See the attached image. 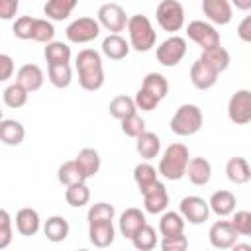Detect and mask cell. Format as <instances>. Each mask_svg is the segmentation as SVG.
<instances>
[{"instance_id": "1", "label": "cell", "mask_w": 251, "mask_h": 251, "mask_svg": "<svg viewBox=\"0 0 251 251\" xmlns=\"http://www.w3.org/2000/svg\"><path fill=\"white\" fill-rule=\"evenodd\" d=\"M76 71H78V82L84 90L94 92L104 84V71H102V59L92 49H82L76 55Z\"/></svg>"}, {"instance_id": "2", "label": "cell", "mask_w": 251, "mask_h": 251, "mask_svg": "<svg viewBox=\"0 0 251 251\" xmlns=\"http://www.w3.org/2000/svg\"><path fill=\"white\" fill-rule=\"evenodd\" d=\"M188 149L186 145L182 143H173L167 147L161 163H159V173L169 178V180H178L186 175V169H188Z\"/></svg>"}, {"instance_id": "3", "label": "cell", "mask_w": 251, "mask_h": 251, "mask_svg": "<svg viewBox=\"0 0 251 251\" xmlns=\"http://www.w3.org/2000/svg\"><path fill=\"white\" fill-rule=\"evenodd\" d=\"M127 31H129V41H131V47L139 53L143 51H149L153 45H155V31L149 24V20L141 14H135L129 18V24H127Z\"/></svg>"}, {"instance_id": "4", "label": "cell", "mask_w": 251, "mask_h": 251, "mask_svg": "<svg viewBox=\"0 0 251 251\" xmlns=\"http://www.w3.org/2000/svg\"><path fill=\"white\" fill-rule=\"evenodd\" d=\"M202 127V112L194 104H182L171 120V129L176 135H194Z\"/></svg>"}, {"instance_id": "5", "label": "cell", "mask_w": 251, "mask_h": 251, "mask_svg": "<svg viewBox=\"0 0 251 251\" xmlns=\"http://www.w3.org/2000/svg\"><path fill=\"white\" fill-rule=\"evenodd\" d=\"M157 22L165 31H178L184 24V10L176 0H163L157 6Z\"/></svg>"}, {"instance_id": "6", "label": "cell", "mask_w": 251, "mask_h": 251, "mask_svg": "<svg viewBox=\"0 0 251 251\" xmlns=\"http://www.w3.org/2000/svg\"><path fill=\"white\" fill-rule=\"evenodd\" d=\"M227 116L235 126H245L251 122V90H237L229 98Z\"/></svg>"}, {"instance_id": "7", "label": "cell", "mask_w": 251, "mask_h": 251, "mask_svg": "<svg viewBox=\"0 0 251 251\" xmlns=\"http://www.w3.org/2000/svg\"><path fill=\"white\" fill-rule=\"evenodd\" d=\"M186 33H188V37H190L194 43H198L204 51H206V49L220 47V33H218L210 24H206V22H200V20L190 22L188 27H186Z\"/></svg>"}, {"instance_id": "8", "label": "cell", "mask_w": 251, "mask_h": 251, "mask_svg": "<svg viewBox=\"0 0 251 251\" xmlns=\"http://www.w3.org/2000/svg\"><path fill=\"white\" fill-rule=\"evenodd\" d=\"M65 33H67V39L73 43H86V41H92L94 37H98L100 25L94 18H78L67 27Z\"/></svg>"}, {"instance_id": "9", "label": "cell", "mask_w": 251, "mask_h": 251, "mask_svg": "<svg viewBox=\"0 0 251 251\" xmlns=\"http://www.w3.org/2000/svg\"><path fill=\"white\" fill-rule=\"evenodd\" d=\"M184 53H186V41L182 37L173 35L167 41H163L161 47L157 49V61L165 67H175L182 61Z\"/></svg>"}, {"instance_id": "10", "label": "cell", "mask_w": 251, "mask_h": 251, "mask_svg": "<svg viewBox=\"0 0 251 251\" xmlns=\"http://www.w3.org/2000/svg\"><path fill=\"white\" fill-rule=\"evenodd\" d=\"M180 214L190 224H204L210 214V204L200 196H186L180 202Z\"/></svg>"}, {"instance_id": "11", "label": "cell", "mask_w": 251, "mask_h": 251, "mask_svg": "<svg viewBox=\"0 0 251 251\" xmlns=\"http://www.w3.org/2000/svg\"><path fill=\"white\" fill-rule=\"evenodd\" d=\"M98 20L108 31H114V35H118V31H122L126 27V24H129L124 8L118 4H104L98 10Z\"/></svg>"}, {"instance_id": "12", "label": "cell", "mask_w": 251, "mask_h": 251, "mask_svg": "<svg viewBox=\"0 0 251 251\" xmlns=\"http://www.w3.org/2000/svg\"><path fill=\"white\" fill-rule=\"evenodd\" d=\"M237 237H239V233L235 231L231 222L220 220V222H216L210 227V243L216 249H229V247H233Z\"/></svg>"}, {"instance_id": "13", "label": "cell", "mask_w": 251, "mask_h": 251, "mask_svg": "<svg viewBox=\"0 0 251 251\" xmlns=\"http://www.w3.org/2000/svg\"><path fill=\"white\" fill-rule=\"evenodd\" d=\"M145 226H147L145 216L137 208H127L120 218V231L124 237H129V239H133Z\"/></svg>"}, {"instance_id": "14", "label": "cell", "mask_w": 251, "mask_h": 251, "mask_svg": "<svg viewBox=\"0 0 251 251\" xmlns=\"http://www.w3.org/2000/svg\"><path fill=\"white\" fill-rule=\"evenodd\" d=\"M202 12L208 16L210 22H214L218 25H226L231 20V6L226 0H204Z\"/></svg>"}, {"instance_id": "15", "label": "cell", "mask_w": 251, "mask_h": 251, "mask_svg": "<svg viewBox=\"0 0 251 251\" xmlns=\"http://www.w3.org/2000/svg\"><path fill=\"white\" fill-rule=\"evenodd\" d=\"M143 204H145V210L149 214H159L167 208L169 204V194L165 190V184L163 182H157L153 184L145 194H143Z\"/></svg>"}, {"instance_id": "16", "label": "cell", "mask_w": 251, "mask_h": 251, "mask_svg": "<svg viewBox=\"0 0 251 251\" xmlns=\"http://www.w3.org/2000/svg\"><path fill=\"white\" fill-rule=\"evenodd\" d=\"M190 80H192V84L198 88V90H208V88H212L214 84H216V80H218V73L214 71V69H210L208 65H204L200 59L192 65V69H190Z\"/></svg>"}, {"instance_id": "17", "label": "cell", "mask_w": 251, "mask_h": 251, "mask_svg": "<svg viewBox=\"0 0 251 251\" xmlns=\"http://www.w3.org/2000/svg\"><path fill=\"white\" fill-rule=\"evenodd\" d=\"M16 82L20 86H24L27 92H35L43 84V73L37 65H24V67H20V71L16 75Z\"/></svg>"}, {"instance_id": "18", "label": "cell", "mask_w": 251, "mask_h": 251, "mask_svg": "<svg viewBox=\"0 0 251 251\" xmlns=\"http://www.w3.org/2000/svg\"><path fill=\"white\" fill-rule=\"evenodd\" d=\"M186 175H188V180L196 186H202L210 180L212 176V165L204 159V157H194L190 159L188 163V169H186Z\"/></svg>"}, {"instance_id": "19", "label": "cell", "mask_w": 251, "mask_h": 251, "mask_svg": "<svg viewBox=\"0 0 251 251\" xmlns=\"http://www.w3.org/2000/svg\"><path fill=\"white\" fill-rule=\"evenodd\" d=\"M200 61H202L204 65H208L210 69H214V71L220 75V73H224V71L229 67V53L220 45V47L202 51Z\"/></svg>"}, {"instance_id": "20", "label": "cell", "mask_w": 251, "mask_h": 251, "mask_svg": "<svg viewBox=\"0 0 251 251\" xmlns=\"http://www.w3.org/2000/svg\"><path fill=\"white\" fill-rule=\"evenodd\" d=\"M75 161H76L80 173L84 175V178H90V176H94L100 171V155H98L96 149L86 147V149L78 151V155H76Z\"/></svg>"}, {"instance_id": "21", "label": "cell", "mask_w": 251, "mask_h": 251, "mask_svg": "<svg viewBox=\"0 0 251 251\" xmlns=\"http://www.w3.org/2000/svg\"><path fill=\"white\" fill-rule=\"evenodd\" d=\"M227 178L235 184H245L251 178V167L243 157H231L226 165Z\"/></svg>"}, {"instance_id": "22", "label": "cell", "mask_w": 251, "mask_h": 251, "mask_svg": "<svg viewBox=\"0 0 251 251\" xmlns=\"http://www.w3.org/2000/svg\"><path fill=\"white\" fill-rule=\"evenodd\" d=\"M25 137V129L16 120H2L0 122V139L6 145H20Z\"/></svg>"}, {"instance_id": "23", "label": "cell", "mask_w": 251, "mask_h": 251, "mask_svg": "<svg viewBox=\"0 0 251 251\" xmlns=\"http://www.w3.org/2000/svg\"><path fill=\"white\" fill-rule=\"evenodd\" d=\"M16 227L22 235H35L39 229V216L31 208H22L16 214Z\"/></svg>"}, {"instance_id": "24", "label": "cell", "mask_w": 251, "mask_h": 251, "mask_svg": "<svg viewBox=\"0 0 251 251\" xmlns=\"http://www.w3.org/2000/svg\"><path fill=\"white\" fill-rule=\"evenodd\" d=\"M102 51H104L106 57H110V59H114V61H120V59L127 57L129 45H127V41H126L124 37L112 33V35H108V37L102 41Z\"/></svg>"}, {"instance_id": "25", "label": "cell", "mask_w": 251, "mask_h": 251, "mask_svg": "<svg viewBox=\"0 0 251 251\" xmlns=\"http://www.w3.org/2000/svg\"><path fill=\"white\" fill-rule=\"evenodd\" d=\"M208 204L218 216H229L235 208V196L229 190H218L212 194Z\"/></svg>"}, {"instance_id": "26", "label": "cell", "mask_w": 251, "mask_h": 251, "mask_svg": "<svg viewBox=\"0 0 251 251\" xmlns=\"http://www.w3.org/2000/svg\"><path fill=\"white\" fill-rule=\"evenodd\" d=\"M43 231H45L49 241H55V243L65 241L67 235H69V222L65 218H61V216H53V218H49L45 222Z\"/></svg>"}, {"instance_id": "27", "label": "cell", "mask_w": 251, "mask_h": 251, "mask_svg": "<svg viewBox=\"0 0 251 251\" xmlns=\"http://www.w3.org/2000/svg\"><path fill=\"white\" fill-rule=\"evenodd\" d=\"M88 235H90V241H92L96 247L104 249V247L112 245L116 233H114V226H112V222H110V224H94V226H90Z\"/></svg>"}, {"instance_id": "28", "label": "cell", "mask_w": 251, "mask_h": 251, "mask_svg": "<svg viewBox=\"0 0 251 251\" xmlns=\"http://www.w3.org/2000/svg\"><path fill=\"white\" fill-rule=\"evenodd\" d=\"M135 100H131L129 96H116L110 102V114L120 122L127 120L129 116H135Z\"/></svg>"}, {"instance_id": "29", "label": "cell", "mask_w": 251, "mask_h": 251, "mask_svg": "<svg viewBox=\"0 0 251 251\" xmlns=\"http://www.w3.org/2000/svg\"><path fill=\"white\" fill-rule=\"evenodd\" d=\"M161 149V139L151 133V131H145L137 137V153L143 157V159H155L157 153Z\"/></svg>"}, {"instance_id": "30", "label": "cell", "mask_w": 251, "mask_h": 251, "mask_svg": "<svg viewBox=\"0 0 251 251\" xmlns=\"http://www.w3.org/2000/svg\"><path fill=\"white\" fill-rule=\"evenodd\" d=\"M133 178H135V182H137L141 194H145L153 184L159 182V180H157V171H155L151 165H147V163H141V165L135 167Z\"/></svg>"}, {"instance_id": "31", "label": "cell", "mask_w": 251, "mask_h": 251, "mask_svg": "<svg viewBox=\"0 0 251 251\" xmlns=\"http://www.w3.org/2000/svg\"><path fill=\"white\" fill-rule=\"evenodd\" d=\"M45 59L49 65H69V59H71V49L61 43V41H51L45 51H43Z\"/></svg>"}, {"instance_id": "32", "label": "cell", "mask_w": 251, "mask_h": 251, "mask_svg": "<svg viewBox=\"0 0 251 251\" xmlns=\"http://www.w3.org/2000/svg\"><path fill=\"white\" fill-rule=\"evenodd\" d=\"M57 176H59V182H63L65 186L82 184V182L86 180V178H84V175L80 173V169H78L76 161H67V163H63V165L59 167Z\"/></svg>"}, {"instance_id": "33", "label": "cell", "mask_w": 251, "mask_h": 251, "mask_svg": "<svg viewBox=\"0 0 251 251\" xmlns=\"http://www.w3.org/2000/svg\"><path fill=\"white\" fill-rule=\"evenodd\" d=\"M141 88H145L147 92H151L153 96H157L159 100H163V98L167 96V92H169V82H167V78H165L163 75H159V73H149V75L143 78Z\"/></svg>"}, {"instance_id": "34", "label": "cell", "mask_w": 251, "mask_h": 251, "mask_svg": "<svg viewBox=\"0 0 251 251\" xmlns=\"http://www.w3.org/2000/svg\"><path fill=\"white\" fill-rule=\"evenodd\" d=\"M75 6H76L75 0H49L43 10L53 20H65V18L71 16V12H73Z\"/></svg>"}, {"instance_id": "35", "label": "cell", "mask_w": 251, "mask_h": 251, "mask_svg": "<svg viewBox=\"0 0 251 251\" xmlns=\"http://www.w3.org/2000/svg\"><path fill=\"white\" fill-rule=\"evenodd\" d=\"M159 229H161L163 237L178 235V233H182V229H184V220H182L178 214L169 212V214H165V216L161 218V222H159Z\"/></svg>"}, {"instance_id": "36", "label": "cell", "mask_w": 251, "mask_h": 251, "mask_svg": "<svg viewBox=\"0 0 251 251\" xmlns=\"http://www.w3.org/2000/svg\"><path fill=\"white\" fill-rule=\"evenodd\" d=\"M114 206L112 204H106V202H98L94 204L90 210H88V224L94 226V224H110L114 220Z\"/></svg>"}, {"instance_id": "37", "label": "cell", "mask_w": 251, "mask_h": 251, "mask_svg": "<svg viewBox=\"0 0 251 251\" xmlns=\"http://www.w3.org/2000/svg\"><path fill=\"white\" fill-rule=\"evenodd\" d=\"M88 198H90V190H88V186H86L84 182H82V184L67 186V190H65V200H67V204H71V206H75V208L84 206V204L88 202Z\"/></svg>"}, {"instance_id": "38", "label": "cell", "mask_w": 251, "mask_h": 251, "mask_svg": "<svg viewBox=\"0 0 251 251\" xmlns=\"http://www.w3.org/2000/svg\"><path fill=\"white\" fill-rule=\"evenodd\" d=\"M47 75H49L51 84L57 88H67L71 84V76H73L69 65H49Z\"/></svg>"}, {"instance_id": "39", "label": "cell", "mask_w": 251, "mask_h": 251, "mask_svg": "<svg viewBox=\"0 0 251 251\" xmlns=\"http://www.w3.org/2000/svg\"><path fill=\"white\" fill-rule=\"evenodd\" d=\"M4 102L10 108H22L27 102V90L16 82L4 90Z\"/></svg>"}, {"instance_id": "40", "label": "cell", "mask_w": 251, "mask_h": 251, "mask_svg": "<svg viewBox=\"0 0 251 251\" xmlns=\"http://www.w3.org/2000/svg\"><path fill=\"white\" fill-rule=\"evenodd\" d=\"M131 241H133V247H135L137 251H151V249L155 247V243H157L155 229H153L151 226H145Z\"/></svg>"}, {"instance_id": "41", "label": "cell", "mask_w": 251, "mask_h": 251, "mask_svg": "<svg viewBox=\"0 0 251 251\" xmlns=\"http://www.w3.org/2000/svg\"><path fill=\"white\" fill-rule=\"evenodd\" d=\"M55 35V27L51 22L47 20H35V25H33V33H31V39L33 41H39V43H51Z\"/></svg>"}, {"instance_id": "42", "label": "cell", "mask_w": 251, "mask_h": 251, "mask_svg": "<svg viewBox=\"0 0 251 251\" xmlns=\"http://www.w3.org/2000/svg\"><path fill=\"white\" fill-rule=\"evenodd\" d=\"M33 25H35V18H31V16H22V18L16 20L12 31H14V35L20 37V39H31Z\"/></svg>"}, {"instance_id": "43", "label": "cell", "mask_w": 251, "mask_h": 251, "mask_svg": "<svg viewBox=\"0 0 251 251\" xmlns=\"http://www.w3.org/2000/svg\"><path fill=\"white\" fill-rule=\"evenodd\" d=\"M122 131L127 135V137H139L141 133H145V122L135 114V116H129L127 120L122 122Z\"/></svg>"}, {"instance_id": "44", "label": "cell", "mask_w": 251, "mask_h": 251, "mask_svg": "<svg viewBox=\"0 0 251 251\" xmlns=\"http://www.w3.org/2000/svg\"><path fill=\"white\" fill-rule=\"evenodd\" d=\"M159 102H161V100H159L157 96H153L151 92H147L145 88H139V90H137V94H135V106H137V108H141V110H145V112L155 110Z\"/></svg>"}, {"instance_id": "45", "label": "cell", "mask_w": 251, "mask_h": 251, "mask_svg": "<svg viewBox=\"0 0 251 251\" xmlns=\"http://www.w3.org/2000/svg\"><path fill=\"white\" fill-rule=\"evenodd\" d=\"M161 249H163V251H186V249H188V239H186V235H182V233L171 235V237H163Z\"/></svg>"}, {"instance_id": "46", "label": "cell", "mask_w": 251, "mask_h": 251, "mask_svg": "<svg viewBox=\"0 0 251 251\" xmlns=\"http://www.w3.org/2000/svg\"><path fill=\"white\" fill-rule=\"evenodd\" d=\"M231 224H233V227H235L237 233H241V235H251V212H245V210L237 212V214L233 216Z\"/></svg>"}, {"instance_id": "47", "label": "cell", "mask_w": 251, "mask_h": 251, "mask_svg": "<svg viewBox=\"0 0 251 251\" xmlns=\"http://www.w3.org/2000/svg\"><path fill=\"white\" fill-rule=\"evenodd\" d=\"M12 239V227H10V216L6 210L0 212V249H6Z\"/></svg>"}, {"instance_id": "48", "label": "cell", "mask_w": 251, "mask_h": 251, "mask_svg": "<svg viewBox=\"0 0 251 251\" xmlns=\"http://www.w3.org/2000/svg\"><path fill=\"white\" fill-rule=\"evenodd\" d=\"M18 12V2L16 0H0V18L10 20Z\"/></svg>"}, {"instance_id": "49", "label": "cell", "mask_w": 251, "mask_h": 251, "mask_svg": "<svg viewBox=\"0 0 251 251\" xmlns=\"http://www.w3.org/2000/svg\"><path fill=\"white\" fill-rule=\"evenodd\" d=\"M14 73V61L10 55H0V80H8Z\"/></svg>"}, {"instance_id": "50", "label": "cell", "mask_w": 251, "mask_h": 251, "mask_svg": "<svg viewBox=\"0 0 251 251\" xmlns=\"http://www.w3.org/2000/svg\"><path fill=\"white\" fill-rule=\"evenodd\" d=\"M237 35H239L243 41L251 43V16H245V18L241 20V24L237 25Z\"/></svg>"}, {"instance_id": "51", "label": "cell", "mask_w": 251, "mask_h": 251, "mask_svg": "<svg viewBox=\"0 0 251 251\" xmlns=\"http://www.w3.org/2000/svg\"><path fill=\"white\" fill-rule=\"evenodd\" d=\"M233 4H235V8H239V10H249V8H251V0H235Z\"/></svg>"}, {"instance_id": "52", "label": "cell", "mask_w": 251, "mask_h": 251, "mask_svg": "<svg viewBox=\"0 0 251 251\" xmlns=\"http://www.w3.org/2000/svg\"><path fill=\"white\" fill-rule=\"evenodd\" d=\"M231 251H251V245H247V243H235L231 247Z\"/></svg>"}, {"instance_id": "53", "label": "cell", "mask_w": 251, "mask_h": 251, "mask_svg": "<svg viewBox=\"0 0 251 251\" xmlns=\"http://www.w3.org/2000/svg\"><path fill=\"white\" fill-rule=\"evenodd\" d=\"M78 251H86V249H78Z\"/></svg>"}]
</instances>
